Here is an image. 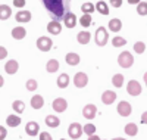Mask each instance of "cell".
<instances>
[{
	"mask_svg": "<svg viewBox=\"0 0 147 140\" xmlns=\"http://www.w3.org/2000/svg\"><path fill=\"white\" fill-rule=\"evenodd\" d=\"M44 7L50 14L53 21H60L63 19L65 15L69 12L71 0H41Z\"/></svg>",
	"mask_w": 147,
	"mask_h": 140,
	"instance_id": "cell-1",
	"label": "cell"
},
{
	"mask_svg": "<svg viewBox=\"0 0 147 140\" xmlns=\"http://www.w3.org/2000/svg\"><path fill=\"white\" fill-rule=\"evenodd\" d=\"M118 63L122 68H131L132 63H134V58H132V55L129 52H122L118 56Z\"/></svg>",
	"mask_w": 147,
	"mask_h": 140,
	"instance_id": "cell-2",
	"label": "cell"
},
{
	"mask_svg": "<svg viewBox=\"0 0 147 140\" xmlns=\"http://www.w3.org/2000/svg\"><path fill=\"white\" fill-rule=\"evenodd\" d=\"M107 40H109V34H107L106 28L105 27H99L97 31H96V44L97 46H106Z\"/></svg>",
	"mask_w": 147,
	"mask_h": 140,
	"instance_id": "cell-3",
	"label": "cell"
},
{
	"mask_svg": "<svg viewBox=\"0 0 147 140\" xmlns=\"http://www.w3.org/2000/svg\"><path fill=\"white\" fill-rule=\"evenodd\" d=\"M53 46V41L50 40V37H40L38 40H37V47H38L41 52H49V50L52 49Z\"/></svg>",
	"mask_w": 147,
	"mask_h": 140,
	"instance_id": "cell-4",
	"label": "cell"
},
{
	"mask_svg": "<svg viewBox=\"0 0 147 140\" xmlns=\"http://www.w3.org/2000/svg\"><path fill=\"white\" fill-rule=\"evenodd\" d=\"M87 83H88V77H87V74H85V72H77L75 74V77H74V84H75L78 88L85 87Z\"/></svg>",
	"mask_w": 147,
	"mask_h": 140,
	"instance_id": "cell-5",
	"label": "cell"
},
{
	"mask_svg": "<svg viewBox=\"0 0 147 140\" xmlns=\"http://www.w3.org/2000/svg\"><path fill=\"white\" fill-rule=\"evenodd\" d=\"M127 92H128V94H131V96H138V94L141 93V86H140V83L136 81V80H131V81L128 83V86H127Z\"/></svg>",
	"mask_w": 147,
	"mask_h": 140,
	"instance_id": "cell-6",
	"label": "cell"
},
{
	"mask_svg": "<svg viewBox=\"0 0 147 140\" xmlns=\"http://www.w3.org/2000/svg\"><path fill=\"white\" fill-rule=\"evenodd\" d=\"M68 133H69V136H71L72 139H80L81 134H82V127H81V124L72 122V124L69 125V128H68Z\"/></svg>",
	"mask_w": 147,
	"mask_h": 140,
	"instance_id": "cell-7",
	"label": "cell"
},
{
	"mask_svg": "<svg viewBox=\"0 0 147 140\" xmlns=\"http://www.w3.org/2000/svg\"><path fill=\"white\" fill-rule=\"evenodd\" d=\"M118 113L121 117H129V113H131V111H132V108H131V105L128 103V102H125V100H122V102H119V105H118Z\"/></svg>",
	"mask_w": 147,
	"mask_h": 140,
	"instance_id": "cell-8",
	"label": "cell"
},
{
	"mask_svg": "<svg viewBox=\"0 0 147 140\" xmlns=\"http://www.w3.org/2000/svg\"><path fill=\"white\" fill-rule=\"evenodd\" d=\"M96 113H97V108H96V105H85L84 106V109H82V115H84V118H88V120H93L94 117H96Z\"/></svg>",
	"mask_w": 147,
	"mask_h": 140,
	"instance_id": "cell-9",
	"label": "cell"
},
{
	"mask_svg": "<svg viewBox=\"0 0 147 140\" xmlns=\"http://www.w3.org/2000/svg\"><path fill=\"white\" fill-rule=\"evenodd\" d=\"M115 100H116V93L112 92V90H106L102 94V102H103L105 105H112Z\"/></svg>",
	"mask_w": 147,
	"mask_h": 140,
	"instance_id": "cell-10",
	"label": "cell"
},
{
	"mask_svg": "<svg viewBox=\"0 0 147 140\" xmlns=\"http://www.w3.org/2000/svg\"><path fill=\"white\" fill-rule=\"evenodd\" d=\"M66 108H68V103H66L65 99L57 97V99L53 100V109L56 112H63V111H66Z\"/></svg>",
	"mask_w": 147,
	"mask_h": 140,
	"instance_id": "cell-11",
	"label": "cell"
},
{
	"mask_svg": "<svg viewBox=\"0 0 147 140\" xmlns=\"http://www.w3.org/2000/svg\"><path fill=\"white\" fill-rule=\"evenodd\" d=\"M38 128H40V125L37 124L35 121H30L25 125V131H27L28 136H37L38 134Z\"/></svg>",
	"mask_w": 147,
	"mask_h": 140,
	"instance_id": "cell-12",
	"label": "cell"
},
{
	"mask_svg": "<svg viewBox=\"0 0 147 140\" xmlns=\"http://www.w3.org/2000/svg\"><path fill=\"white\" fill-rule=\"evenodd\" d=\"M62 21L65 22V27H68V28H74V27L77 25V16L74 15L72 12H68Z\"/></svg>",
	"mask_w": 147,
	"mask_h": 140,
	"instance_id": "cell-13",
	"label": "cell"
},
{
	"mask_svg": "<svg viewBox=\"0 0 147 140\" xmlns=\"http://www.w3.org/2000/svg\"><path fill=\"white\" fill-rule=\"evenodd\" d=\"M47 31L50 34L57 35V34H60V31H62V25H60L57 21H52V22H49V25H47Z\"/></svg>",
	"mask_w": 147,
	"mask_h": 140,
	"instance_id": "cell-14",
	"label": "cell"
},
{
	"mask_svg": "<svg viewBox=\"0 0 147 140\" xmlns=\"http://www.w3.org/2000/svg\"><path fill=\"white\" fill-rule=\"evenodd\" d=\"M25 35H27V31H25L24 27H15L13 30H12V37L16 39V40H22Z\"/></svg>",
	"mask_w": 147,
	"mask_h": 140,
	"instance_id": "cell-15",
	"label": "cell"
},
{
	"mask_svg": "<svg viewBox=\"0 0 147 140\" xmlns=\"http://www.w3.org/2000/svg\"><path fill=\"white\" fill-rule=\"evenodd\" d=\"M60 124V120L55 115H47L46 117V125L50 127V128H56V127H59Z\"/></svg>",
	"mask_w": 147,
	"mask_h": 140,
	"instance_id": "cell-16",
	"label": "cell"
},
{
	"mask_svg": "<svg viewBox=\"0 0 147 140\" xmlns=\"http://www.w3.org/2000/svg\"><path fill=\"white\" fill-rule=\"evenodd\" d=\"M16 21L18 22H30L31 21V14L28 10H19L16 14Z\"/></svg>",
	"mask_w": 147,
	"mask_h": 140,
	"instance_id": "cell-17",
	"label": "cell"
},
{
	"mask_svg": "<svg viewBox=\"0 0 147 140\" xmlns=\"http://www.w3.org/2000/svg\"><path fill=\"white\" fill-rule=\"evenodd\" d=\"M77 40H78L80 44H87V43L91 40V35H90L88 31H81V33H78V35H77Z\"/></svg>",
	"mask_w": 147,
	"mask_h": 140,
	"instance_id": "cell-18",
	"label": "cell"
},
{
	"mask_svg": "<svg viewBox=\"0 0 147 140\" xmlns=\"http://www.w3.org/2000/svg\"><path fill=\"white\" fill-rule=\"evenodd\" d=\"M43 105H44V99H43L40 94L32 96V99H31V106H32L34 109H40V108H43Z\"/></svg>",
	"mask_w": 147,
	"mask_h": 140,
	"instance_id": "cell-19",
	"label": "cell"
},
{
	"mask_svg": "<svg viewBox=\"0 0 147 140\" xmlns=\"http://www.w3.org/2000/svg\"><path fill=\"white\" fill-rule=\"evenodd\" d=\"M12 15V10L7 5H0V19L5 21V19H9Z\"/></svg>",
	"mask_w": 147,
	"mask_h": 140,
	"instance_id": "cell-20",
	"label": "cell"
},
{
	"mask_svg": "<svg viewBox=\"0 0 147 140\" xmlns=\"http://www.w3.org/2000/svg\"><path fill=\"white\" fill-rule=\"evenodd\" d=\"M5 69H6V72L7 74H15L16 71H18V62L16 60H7L6 62V65H5Z\"/></svg>",
	"mask_w": 147,
	"mask_h": 140,
	"instance_id": "cell-21",
	"label": "cell"
},
{
	"mask_svg": "<svg viewBox=\"0 0 147 140\" xmlns=\"http://www.w3.org/2000/svg\"><path fill=\"white\" fill-rule=\"evenodd\" d=\"M121 28H122V22H121V19H112V21H109V30L110 31H113V33H118V31H121Z\"/></svg>",
	"mask_w": 147,
	"mask_h": 140,
	"instance_id": "cell-22",
	"label": "cell"
},
{
	"mask_svg": "<svg viewBox=\"0 0 147 140\" xmlns=\"http://www.w3.org/2000/svg\"><path fill=\"white\" fill-rule=\"evenodd\" d=\"M69 84V75L68 74H62V75H59L57 77V86L60 88H66Z\"/></svg>",
	"mask_w": 147,
	"mask_h": 140,
	"instance_id": "cell-23",
	"label": "cell"
},
{
	"mask_svg": "<svg viewBox=\"0 0 147 140\" xmlns=\"http://www.w3.org/2000/svg\"><path fill=\"white\" fill-rule=\"evenodd\" d=\"M65 59H66V63H69V65H78L80 63V56L77 53H68Z\"/></svg>",
	"mask_w": 147,
	"mask_h": 140,
	"instance_id": "cell-24",
	"label": "cell"
},
{
	"mask_svg": "<svg viewBox=\"0 0 147 140\" xmlns=\"http://www.w3.org/2000/svg\"><path fill=\"white\" fill-rule=\"evenodd\" d=\"M6 122L9 127H16L21 124V117H16V115H9L6 118Z\"/></svg>",
	"mask_w": 147,
	"mask_h": 140,
	"instance_id": "cell-25",
	"label": "cell"
},
{
	"mask_svg": "<svg viewBox=\"0 0 147 140\" xmlns=\"http://www.w3.org/2000/svg\"><path fill=\"white\" fill-rule=\"evenodd\" d=\"M46 68H47L49 72H56V71L59 69V62H57L56 59H50V60L47 62Z\"/></svg>",
	"mask_w": 147,
	"mask_h": 140,
	"instance_id": "cell-26",
	"label": "cell"
},
{
	"mask_svg": "<svg viewBox=\"0 0 147 140\" xmlns=\"http://www.w3.org/2000/svg\"><path fill=\"white\" fill-rule=\"evenodd\" d=\"M125 133H127L128 136H136V134L138 133L137 125H136V124H132V122L127 124V125H125Z\"/></svg>",
	"mask_w": 147,
	"mask_h": 140,
	"instance_id": "cell-27",
	"label": "cell"
},
{
	"mask_svg": "<svg viewBox=\"0 0 147 140\" xmlns=\"http://www.w3.org/2000/svg\"><path fill=\"white\" fill-rule=\"evenodd\" d=\"M96 9H97V12H100L102 15H107L109 14V7H107V5L105 2H97Z\"/></svg>",
	"mask_w": 147,
	"mask_h": 140,
	"instance_id": "cell-28",
	"label": "cell"
},
{
	"mask_svg": "<svg viewBox=\"0 0 147 140\" xmlns=\"http://www.w3.org/2000/svg\"><path fill=\"white\" fill-rule=\"evenodd\" d=\"M112 83L115 87H122V84H124V75L122 74H115L113 78H112Z\"/></svg>",
	"mask_w": 147,
	"mask_h": 140,
	"instance_id": "cell-29",
	"label": "cell"
},
{
	"mask_svg": "<svg viewBox=\"0 0 147 140\" xmlns=\"http://www.w3.org/2000/svg\"><path fill=\"white\" fill-rule=\"evenodd\" d=\"M12 108L15 109V112L22 113V112H24V109H25V105H24V102H22V100H15L13 103H12Z\"/></svg>",
	"mask_w": 147,
	"mask_h": 140,
	"instance_id": "cell-30",
	"label": "cell"
},
{
	"mask_svg": "<svg viewBox=\"0 0 147 140\" xmlns=\"http://www.w3.org/2000/svg\"><path fill=\"white\" fill-rule=\"evenodd\" d=\"M94 9H96V6L93 5V3H84L82 6H81V10L84 12V14H87V15H90L91 12H94Z\"/></svg>",
	"mask_w": 147,
	"mask_h": 140,
	"instance_id": "cell-31",
	"label": "cell"
},
{
	"mask_svg": "<svg viewBox=\"0 0 147 140\" xmlns=\"http://www.w3.org/2000/svg\"><path fill=\"white\" fill-rule=\"evenodd\" d=\"M80 24L82 25V27H90V25H91V16L87 15V14H84L81 16V19H80Z\"/></svg>",
	"mask_w": 147,
	"mask_h": 140,
	"instance_id": "cell-32",
	"label": "cell"
},
{
	"mask_svg": "<svg viewBox=\"0 0 147 140\" xmlns=\"http://www.w3.org/2000/svg\"><path fill=\"white\" fill-rule=\"evenodd\" d=\"M112 44L115 47H121V46H125L127 44V40L122 39V37H113V39H112Z\"/></svg>",
	"mask_w": 147,
	"mask_h": 140,
	"instance_id": "cell-33",
	"label": "cell"
},
{
	"mask_svg": "<svg viewBox=\"0 0 147 140\" xmlns=\"http://www.w3.org/2000/svg\"><path fill=\"white\" fill-rule=\"evenodd\" d=\"M137 12H138L140 15H147V3L140 2L138 6H137Z\"/></svg>",
	"mask_w": 147,
	"mask_h": 140,
	"instance_id": "cell-34",
	"label": "cell"
},
{
	"mask_svg": "<svg viewBox=\"0 0 147 140\" xmlns=\"http://www.w3.org/2000/svg\"><path fill=\"white\" fill-rule=\"evenodd\" d=\"M82 131H85V134H88V136H93L96 131V127L93 124H87L85 127H82Z\"/></svg>",
	"mask_w": 147,
	"mask_h": 140,
	"instance_id": "cell-35",
	"label": "cell"
},
{
	"mask_svg": "<svg viewBox=\"0 0 147 140\" xmlns=\"http://www.w3.org/2000/svg\"><path fill=\"white\" fill-rule=\"evenodd\" d=\"M134 50H136V53H143L146 50V44L143 41H137L136 44H134Z\"/></svg>",
	"mask_w": 147,
	"mask_h": 140,
	"instance_id": "cell-36",
	"label": "cell"
},
{
	"mask_svg": "<svg viewBox=\"0 0 147 140\" xmlns=\"http://www.w3.org/2000/svg\"><path fill=\"white\" fill-rule=\"evenodd\" d=\"M27 90H30V92L37 90V81L35 80H28L27 81Z\"/></svg>",
	"mask_w": 147,
	"mask_h": 140,
	"instance_id": "cell-37",
	"label": "cell"
},
{
	"mask_svg": "<svg viewBox=\"0 0 147 140\" xmlns=\"http://www.w3.org/2000/svg\"><path fill=\"white\" fill-rule=\"evenodd\" d=\"M40 140H52V136L47 131H43V133H40Z\"/></svg>",
	"mask_w": 147,
	"mask_h": 140,
	"instance_id": "cell-38",
	"label": "cell"
},
{
	"mask_svg": "<svg viewBox=\"0 0 147 140\" xmlns=\"http://www.w3.org/2000/svg\"><path fill=\"white\" fill-rule=\"evenodd\" d=\"M6 56H7V50L3 46H0V59H5Z\"/></svg>",
	"mask_w": 147,
	"mask_h": 140,
	"instance_id": "cell-39",
	"label": "cell"
},
{
	"mask_svg": "<svg viewBox=\"0 0 147 140\" xmlns=\"http://www.w3.org/2000/svg\"><path fill=\"white\" fill-rule=\"evenodd\" d=\"M13 5L16 7H24L25 6V0H13Z\"/></svg>",
	"mask_w": 147,
	"mask_h": 140,
	"instance_id": "cell-40",
	"label": "cell"
},
{
	"mask_svg": "<svg viewBox=\"0 0 147 140\" xmlns=\"http://www.w3.org/2000/svg\"><path fill=\"white\" fill-rule=\"evenodd\" d=\"M110 5L113 7H121L122 6V0H110Z\"/></svg>",
	"mask_w": 147,
	"mask_h": 140,
	"instance_id": "cell-41",
	"label": "cell"
},
{
	"mask_svg": "<svg viewBox=\"0 0 147 140\" xmlns=\"http://www.w3.org/2000/svg\"><path fill=\"white\" fill-rule=\"evenodd\" d=\"M6 134H7V131H6V128H3L2 125H0V140H3L5 137H6Z\"/></svg>",
	"mask_w": 147,
	"mask_h": 140,
	"instance_id": "cell-42",
	"label": "cell"
},
{
	"mask_svg": "<svg viewBox=\"0 0 147 140\" xmlns=\"http://www.w3.org/2000/svg\"><path fill=\"white\" fill-rule=\"evenodd\" d=\"M141 122H143V124H147V111L143 112V115H141Z\"/></svg>",
	"mask_w": 147,
	"mask_h": 140,
	"instance_id": "cell-43",
	"label": "cell"
},
{
	"mask_svg": "<svg viewBox=\"0 0 147 140\" xmlns=\"http://www.w3.org/2000/svg\"><path fill=\"white\" fill-rule=\"evenodd\" d=\"M140 2H141V0H128V3H129V5H138Z\"/></svg>",
	"mask_w": 147,
	"mask_h": 140,
	"instance_id": "cell-44",
	"label": "cell"
},
{
	"mask_svg": "<svg viewBox=\"0 0 147 140\" xmlns=\"http://www.w3.org/2000/svg\"><path fill=\"white\" fill-rule=\"evenodd\" d=\"M88 140H102L99 136H96V134H93V136H90V139Z\"/></svg>",
	"mask_w": 147,
	"mask_h": 140,
	"instance_id": "cell-45",
	"label": "cell"
},
{
	"mask_svg": "<svg viewBox=\"0 0 147 140\" xmlns=\"http://www.w3.org/2000/svg\"><path fill=\"white\" fill-rule=\"evenodd\" d=\"M3 83H5V80H3L2 75H0V87H3Z\"/></svg>",
	"mask_w": 147,
	"mask_h": 140,
	"instance_id": "cell-46",
	"label": "cell"
},
{
	"mask_svg": "<svg viewBox=\"0 0 147 140\" xmlns=\"http://www.w3.org/2000/svg\"><path fill=\"white\" fill-rule=\"evenodd\" d=\"M144 83H146V86H147V72L144 74Z\"/></svg>",
	"mask_w": 147,
	"mask_h": 140,
	"instance_id": "cell-47",
	"label": "cell"
},
{
	"mask_svg": "<svg viewBox=\"0 0 147 140\" xmlns=\"http://www.w3.org/2000/svg\"><path fill=\"white\" fill-rule=\"evenodd\" d=\"M113 140H125V139H122V137H116V139H113Z\"/></svg>",
	"mask_w": 147,
	"mask_h": 140,
	"instance_id": "cell-48",
	"label": "cell"
},
{
	"mask_svg": "<svg viewBox=\"0 0 147 140\" xmlns=\"http://www.w3.org/2000/svg\"><path fill=\"white\" fill-rule=\"evenodd\" d=\"M60 140H65V139H60Z\"/></svg>",
	"mask_w": 147,
	"mask_h": 140,
	"instance_id": "cell-49",
	"label": "cell"
}]
</instances>
